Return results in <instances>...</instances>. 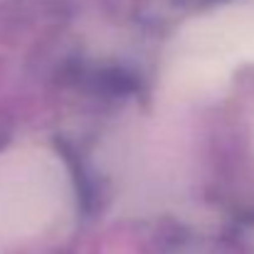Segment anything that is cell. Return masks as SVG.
Segmentation results:
<instances>
[{"label":"cell","instance_id":"1","mask_svg":"<svg viewBox=\"0 0 254 254\" xmlns=\"http://www.w3.org/2000/svg\"><path fill=\"white\" fill-rule=\"evenodd\" d=\"M32 163L25 156L0 158V237L27 225L30 215L42 212V188L32 185V175L40 168Z\"/></svg>","mask_w":254,"mask_h":254}]
</instances>
